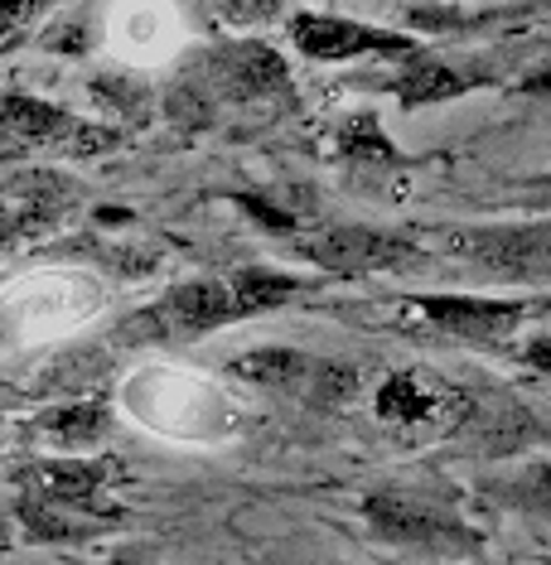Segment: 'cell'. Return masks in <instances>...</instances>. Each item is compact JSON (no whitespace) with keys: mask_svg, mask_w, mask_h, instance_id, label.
I'll return each mask as SVG.
<instances>
[{"mask_svg":"<svg viewBox=\"0 0 551 565\" xmlns=\"http://www.w3.org/2000/svg\"><path fill=\"white\" fill-rule=\"evenodd\" d=\"M305 256L319 262L325 271L339 276H368V271H396V266H412L416 247L378 227H335V233H319L315 242H305Z\"/></svg>","mask_w":551,"mask_h":565,"instance_id":"obj_2","label":"cell"},{"mask_svg":"<svg viewBox=\"0 0 551 565\" xmlns=\"http://www.w3.org/2000/svg\"><path fill=\"white\" fill-rule=\"evenodd\" d=\"M107 426H112V416L102 406H59L40 416V430H49L63 445H93L107 435Z\"/></svg>","mask_w":551,"mask_h":565,"instance_id":"obj_15","label":"cell"},{"mask_svg":"<svg viewBox=\"0 0 551 565\" xmlns=\"http://www.w3.org/2000/svg\"><path fill=\"white\" fill-rule=\"evenodd\" d=\"M213 68H218V78H223V87H227L233 97H266V93H276V87L290 83L286 63H280L266 44L223 49Z\"/></svg>","mask_w":551,"mask_h":565,"instance_id":"obj_10","label":"cell"},{"mask_svg":"<svg viewBox=\"0 0 551 565\" xmlns=\"http://www.w3.org/2000/svg\"><path fill=\"white\" fill-rule=\"evenodd\" d=\"M233 315H262V310H276V305L296 300V295L305 290V280L296 276H276V271H242L233 286Z\"/></svg>","mask_w":551,"mask_h":565,"instance_id":"obj_14","label":"cell"},{"mask_svg":"<svg viewBox=\"0 0 551 565\" xmlns=\"http://www.w3.org/2000/svg\"><path fill=\"white\" fill-rule=\"evenodd\" d=\"M392 87L406 107H431V102H451V97L465 93V78L435 58H416V63H406V73Z\"/></svg>","mask_w":551,"mask_h":565,"instance_id":"obj_13","label":"cell"},{"mask_svg":"<svg viewBox=\"0 0 551 565\" xmlns=\"http://www.w3.org/2000/svg\"><path fill=\"white\" fill-rule=\"evenodd\" d=\"M117 565H126V561H117Z\"/></svg>","mask_w":551,"mask_h":565,"instance_id":"obj_21","label":"cell"},{"mask_svg":"<svg viewBox=\"0 0 551 565\" xmlns=\"http://www.w3.org/2000/svg\"><path fill=\"white\" fill-rule=\"evenodd\" d=\"M0 136H15L24 146H68V150L102 146V131H93V126H83L78 117H68V111L49 107L40 97H24V93L0 97Z\"/></svg>","mask_w":551,"mask_h":565,"instance_id":"obj_4","label":"cell"},{"mask_svg":"<svg viewBox=\"0 0 551 565\" xmlns=\"http://www.w3.org/2000/svg\"><path fill=\"white\" fill-rule=\"evenodd\" d=\"M368 522L378 526L388 542H402V546H421V551H441V546H455L465 542V526L455 518H441L435 508L426 503H412V498H396V493H378L368 498Z\"/></svg>","mask_w":551,"mask_h":565,"instance_id":"obj_5","label":"cell"},{"mask_svg":"<svg viewBox=\"0 0 551 565\" xmlns=\"http://www.w3.org/2000/svg\"><path fill=\"white\" fill-rule=\"evenodd\" d=\"M518 498H522V508L551 518V465H537V469L522 473V479H518Z\"/></svg>","mask_w":551,"mask_h":565,"instance_id":"obj_17","label":"cell"},{"mask_svg":"<svg viewBox=\"0 0 551 565\" xmlns=\"http://www.w3.org/2000/svg\"><path fill=\"white\" fill-rule=\"evenodd\" d=\"M445 406V392L431 387L416 372H396V377L382 382L378 392V416L392 420V426H421V420H435Z\"/></svg>","mask_w":551,"mask_h":565,"instance_id":"obj_11","label":"cell"},{"mask_svg":"<svg viewBox=\"0 0 551 565\" xmlns=\"http://www.w3.org/2000/svg\"><path fill=\"white\" fill-rule=\"evenodd\" d=\"M522 93H532V97H551V68H547V73H532V78L522 83Z\"/></svg>","mask_w":551,"mask_h":565,"instance_id":"obj_19","label":"cell"},{"mask_svg":"<svg viewBox=\"0 0 551 565\" xmlns=\"http://www.w3.org/2000/svg\"><path fill=\"white\" fill-rule=\"evenodd\" d=\"M10 156V146H6V140H0V160H6Z\"/></svg>","mask_w":551,"mask_h":565,"instance_id":"obj_20","label":"cell"},{"mask_svg":"<svg viewBox=\"0 0 551 565\" xmlns=\"http://www.w3.org/2000/svg\"><path fill=\"white\" fill-rule=\"evenodd\" d=\"M339 156H349V160H396V146L388 136H382V126L373 117H353V121H343L339 126Z\"/></svg>","mask_w":551,"mask_h":565,"instance_id":"obj_16","label":"cell"},{"mask_svg":"<svg viewBox=\"0 0 551 565\" xmlns=\"http://www.w3.org/2000/svg\"><path fill=\"white\" fill-rule=\"evenodd\" d=\"M441 247L498 276H551V223L528 227H455Z\"/></svg>","mask_w":551,"mask_h":565,"instance_id":"obj_1","label":"cell"},{"mask_svg":"<svg viewBox=\"0 0 551 565\" xmlns=\"http://www.w3.org/2000/svg\"><path fill=\"white\" fill-rule=\"evenodd\" d=\"M290 40H296L305 58H329V63L368 54V49H378V54H402V49H412L406 34L368 30V24L343 20V15H296L290 20Z\"/></svg>","mask_w":551,"mask_h":565,"instance_id":"obj_3","label":"cell"},{"mask_svg":"<svg viewBox=\"0 0 551 565\" xmlns=\"http://www.w3.org/2000/svg\"><path fill=\"white\" fill-rule=\"evenodd\" d=\"M310 367L315 363L296 349H256V353L233 358V372L256 382V387H296V382L310 377Z\"/></svg>","mask_w":551,"mask_h":565,"instance_id":"obj_12","label":"cell"},{"mask_svg":"<svg viewBox=\"0 0 551 565\" xmlns=\"http://www.w3.org/2000/svg\"><path fill=\"white\" fill-rule=\"evenodd\" d=\"M528 363L551 377V339H537V343H532V349H528Z\"/></svg>","mask_w":551,"mask_h":565,"instance_id":"obj_18","label":"cell"},{"mask_svg":"<svg viewBox=\"0 0 551 565\" xmlns=\"http://www.w3.org/2000/svg\"><path fill=\"white\" fill-rule=\"evenodd\" d=\"M68 199H73V189L59 184V179H49V174H40V170H34V174H20L15 184H10V194L0 199V209H15V203H20V213H6V217H0V227H6V233L30 237V233H40V227L54 223Z\"/></svg>","mask_w":551,"mask_h":565,"instance_id":"obj_9","label":"cell"},{"mask_svg":"<svg viewBox=\"0 0 551 565\" xmlns=\"http://www.w3.org/2000/svg\"><path fill=\"white\" fill-rule=\"evenodd\" d=\"M146 319L160 333H203V329L223 324V319H237L233 315V290L218 286V280H189V286L165 295Z\"/></svg>","mask_w":551,"mask_h":565,"instance_id":"obj_8","label":"cell"},{"mask_svg":"<svg viewBox=\"0 0 551 565\" xmlns=\"http://www.w3.org/2000/svg\"><path fill=\"white\" fill-rule=\"evenodd\" d=\"M416 310L431 319L435 329L455 333V339H504L522 324L528 305L518 300H474V295H426Z\"/></svg>","mask_w":551,"mask_h":565,"instance_id":"obj_6","label":"cell"},{"mask_svg":"<svg viewBox=\"0 0 551 565\" xmlns=\"http://www.w3.org/2000/svg\"><path fill=\"white\" fill-rule=\"evenodd\" d=\"M24 503L40 508H78V512H97L102 493H107V469L93 459H63V465H34L24 469Z\"/></svg>","mask_w":551,"mask_h":565,"instance_id":"obj_7","label":"cell"}]
</instances>
